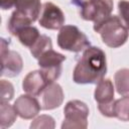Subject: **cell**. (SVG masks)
Instances as JSON below:
<instances>
[{
  "mask_svg": "<svg viewBox=\"0 0 129 129\" xmlns=\"http://www.w3.org/2000/svg\"><path fill=\"white\" fill-rule=\"evenodd\" d=\"M107 73V59L105 52L97 46L87 47L78 60L74 72L73 81L76 84H97L104 79Z\"/></svg>",
  "mask_w": 129,
  "mask_h": 129,
  "instance_id": "cell-1",
  "label": "cell"
},
{
  "mask_svg": "<svg viewBox=\"0 0 129 129\" xmlns=\"http://www.w3.org/2000/svg\"><path fill=\"white\" fill-rule=\"evenodd\" d=\"M93 28L101 35L102 41L112 48L122 46L128 39L129 29L117 15H110L100 23L94 24Z\"/></svg>",
  "mask_w": 129,
  "mask_h": 129,
  "instance_id": "cell-2",
  "label": "cell"
},
{
  "mask_svg": "<svg viewBox=\"0 0 129 129\" xmlns=\"http://www.w3.org/2000/svg\"><path fill=\"white\" fill-rule=\"evenodd\" d=\"M71 3L78 7L81 18L94 24L105 20L113 11V0H72Z\"/></svg>",
  "mask_w": 129,
  "mask_h": 129,
  "instance_id": "cell-3",
  "label": "cell"
},
{
  "mask_svg": "<svg viewBox=\"0 0 129 129\" xmlns=\"http://www.w3.org/2000/svg\"><path fill=\"white\" fill-rule=\"evenodd\" d=\"M57 45L68 51H84L91 45L87 35L76 25H63L57 34Z\"/></svg>",
  "mask_w": 129,
  "mask_h": 129,
  "instance_id": "cell-4",
  "label": "cell"
},
{
  "mask_svg": "<svg viewBox=\"0 0 129 129\" xmlns=\"http://www.w3.org/2000/svg\"><path fill=\"white\" fill-rule=\"evenodd\" d=\"M89 107L86 103L80 100L69 101L63 109L64 119L61 124L62 129H86L88 127Z\"/></svg>",
  "mask_w": 129,
  "mask_h": 129,
  "instance_id": "cell-5",
  "label": "cell"
},
{
  "mask_svg": "<svg viewBox=\"0 0 129 129\" xmlns=\"http://www.w3.org/2000/svg\"><path fill=\"white\" fill-rule=\"evenodd\" d=\"M114 86L110 79H102L96 84L94 98L98 103L100 113L108 118L115 117L114 113Z\"/></svg>",
  "mask_w": 129,
  "mask_h": 129,
  "instance_id": "cell-6",
  "label": "cell"
},
{
  "mask_svg": "<svg viewBox=\"0 0 129 129\" xmlns=\"http://www.w3.org/2000/svg\"><path fill=\"white\" fill-rule=\"evenodd\" d=\"M66 55L49 48L42 52L38 59L39 70L48 83L56 81L61 74V63L66 60Z\"/></svg>",
  "mask_w": 129,
  "mask_h": 129,
  "instance_id": "cell-7",
  "label": "cell"
},
{
  "mask_svg": "<svg viewBox=\"0 0 129 129\" xmlns=\"http://www.w3.org/2000/svg\"><path fill=\"white\" fill-rule=\"evenodd\" d=\"M38 21L40 26L45 29H60L64 25V14L57 5L52 2H45L42 5Z\"/></svg>",
  "mask_w": 129,
  "mask_h": 129,
  "instance_id": "cell-8",
  "label": "cell"
},
{
  "mask_svg": "<svg viewBox=\"0 0 129 129\" xmlns=\"http://www.w3.org/2000/svg\"><path fill=\"white\" fill-rule=\"evenodd\" d=\"M38 97L40 98L42 110H53L62 104L64 95L61 87L57 83L52 82L46 85Z\"/></svg>",
  "mask_w": 129,
  "mask_h": 129,
  "instance_id": "cell-9",
  "label": "cell"
},
{
  "mask_svg": "<svg viewBox=\"0 0 129 129\" xmlns=\"http://www.w3.org/2000/svg\"><path fill=\"white\" fill-rule=\"evenodd\" d=\"M13 107L17 115L25 120H29L36 117L41 110V105L37 101V99L34 96L28 94L19 96L15 100Z\"/></svg>",
  "mask_w": 129,
  "mask_h": 129,
  "instance_id": "cell-10",
  "label": "cell"
},
{
  "mask_svg": "<svg viewBox=\"0 0 129 129\" xmlns=\"http://www.w3.org/2000/svg\"><path fill=\"white\" fill-rule=\"evenodd\" d=\"M23 69V60L20 54L15 50L8 49L1 53V76L14 78L18 76Z\"/></svg>",
  "mask_w": 129,
  "mask_h": 129,
  "instance_id": "cell-11",
  "label": "cell"
},
{
  "mask_svg": "<svg viewBox=\"0 0 129 129\" xmlns=\"http://www.w3.org/2000/svg\"><path fill=\"white\" fill-rule=\"evenodd\" d=\"M47 84L49 83L45 80L40 70L32 71L24 77L22 82V89L26 94L37 97L40 95Z\"/></svg>",
  "mask_w": 129,
  "mask_h": 129,
  "instance_id": "cell-12",
  "label": "cell"
},
{
  "mask_svg": "<svg viewBox=\"0 0 129 129\" xmlns=\"http://www.w3.org/2000/svg\"><path fill=\"white\" fill-rule=\"evenodd\" d=\"M15 8V10L25 14L34 22L39 17L42 6L40 0H16Z\"/></svg>",
  "mask_w": 129,
  "mask_h": 129,
  "instance_id": "cell-13",
  "label": "cell"
},
{
  "mask_svg": "<svg viewBox=\"0 0 129 129\" xmlns=\"http://www.w3.org/2000/svg\"><path fill=\"white\" fill-rule=\"evenodd\" d=\"M32 22L33 21L28 16H26L25 14L21 13L18 10H15L11 14V17H10L8 23H7V28H8L9 32L12 35L16 36L17 32L21 28H23V27H25L27 25H31Z\"/></svg>",
  "mask_w": 129,
  "mask_h": 129,
  "instance_id": "cell-14",
  "label": "cell"
},
{
  "mask_svg": "<svg viewBox=\"0 0 129 129\" xmlns=\"http://www.w3.org/2000/svg\"><path fill=\"white\" fill-rule=\"evenodd\" d=\"M17 113L13 106H11L8 102L1 101L0 102V128L5 129L13 125L16 121Z\"/></svg>",
  "mask_w": 129,
  "mask_h": 129,
  "instance_id": "cell-15",
  "label": "cell"
},
{
  "mask_svg": "<svg viewBox=\"0 0 129 129\" xmlns=\"http://www.w3.org/2000/svg\"><path fill=\"white\" fill-rule=\"evenodd\" d=\"M115 89L121 97H129V69H120L114 76Z\"/></svg>",
  "mask_w": 129,
  "mask_h": 129,
  "instance_id": "cell-16",
  "label": "cell"
},
{
  "mask_svg": "<svg viewBox=\"0 0 129 129\" xmlns=\"http://www.w3.org/2000/svg\"><path fill=\"white\" fill-rule=\"evenodd\" d=\"M40 35L41 34L39 33L38 29L32 25H27L21 28L16 34L20 43L27 47H31L34 44V42L39 38Z\"/></svg>",
  "mask_w": 129,
  "mask_h": 129,
  "instance_id": "cell-17",
  "label": "cell"
},
{
  "mask_svg": "<svg viewBox=\"0 0 129 129\" xmlns=\"http://www.w3.org/2000/svg\"><path fill=\"white\" fill-rule=\"evenodd\" d=\"M49 48H52L51 39H50V37H48L45 34H41L39 36V38L34 42V44L31 47H29L32 56L36 59L40 56V54L42 52H44L45 50H47Z\"/></svg>",
  "mask_w": 129,
  "mask_h": 129,
  "instance_id": "cell-18",
  "label": "cell"
},
{
  "mask_svg": "<svg viewBox=\"0 0 129 129\" xmlns=\"http://www.w3.org/2000/svg\"><path fill=\"white\" fill-rule=\"evenodd\" d=\"M54 127H55L54 119L49 115H40L36 117L30 124V128L33 129H39V128L53 129Z\"/></svg>",
  "mask_w": 129,
  "mask_h": 129,
  "instance_id": "cell-19",
  "label": "cell"
},
{
  "mask_svg": "<svg viewBox=\"0 0 129 129\" xmlns=\"http://www.w3.org/2000/svg\"><path fill=\"white\" fill-rule=\"evenodd\" d=\"M0 91H1V101L9 102L10 100H12L14 96V88L10 82L6 80H1Z\"/></svg>",
  "mask_w": 129,
  "mask_h": 129,
  "instance_id": "cell-20",
  "label": "cell"
},
{
  "mask_svg": "<svg viewBox=\"0 0 129 129\" xmlns=\"http://www.w3.org/2000/svg\"><path fill=\"white\" fill-rule=\"evenodd\" d=\"M118 11L122 22L129 29V1L120 0L118 2Z\"/></svg>",
  "mask_w": 129,
  "mask_h": 129,
  "instance_id": "cell-21",
  "label": "cell"
},
{
  "mask_svg": "<svg viewBox=\"0 0 129 129\" xmlns=\"http://www.w3.org/2000/svg\"><path fill=\"white\" fill-rule=\"evenodd\" d=\"M16 0H0V5L3 10H8L15 6Z\"/></svg>",
  "mask_w": 129,
  "mask_h": 129,
  "instance_id": "cell-22",
  "label": "cell"
},
{
  "mask_svg": "<svg viewBox=\"0 0 129 129\" xmlns=\"http://www.w3.org/2000/svg\"><path fill=\"white\" fill-rule=\"evenodd\" d=\"M127 121H129V113H128V119H127Z\"/></svg>",
  "mask_w": 129,
  "mask_h": 129,
  "instance_id": "cell-23",
  "label": "cell"
}]
</instances>
